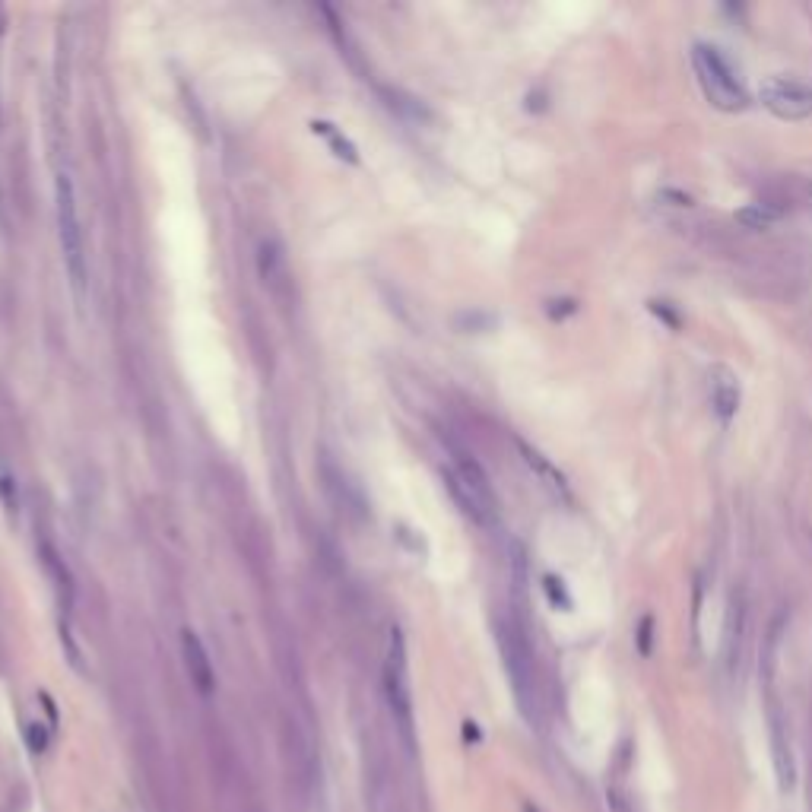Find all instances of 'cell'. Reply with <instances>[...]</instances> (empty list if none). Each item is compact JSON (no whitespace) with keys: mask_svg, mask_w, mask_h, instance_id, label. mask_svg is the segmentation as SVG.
Wrapping results in <instances>:
<instances>
[{"mask_svg":"<svg viewBox=\"0 0 812 812\" xmlns=\"http://www.w3.org/2000/svg\"><path fill=\"white\" fill-rule=\"evenodd\" d=\"M498 648H502V660H505L514 698H518V708L524 711L530 724L540 721L537 667H533V651H530L524 632L514 622H498Z\"/></svg>","mask_w":812,"mask_h":812,"instance_id":"obj_1","label":"cell"},{"mask_svg":"<svg viewBox=\"0 0 812 812\" xmlns=\"http://www.w3.org/2000/svg\"><path fill=\"white\" fill-rule=\"evenodd\" d=\"M448 486L451 495L457 498V505L464 508V514H470L479 527H495L498 498L492 492L486 470L470 454H454V464L448 467Z\"/></svg>","mask_w":812,"mask_h":812,"instance_id":"obj_2","label":"cell"},{"mask_svg":"<svg viewBox=\"0 0 812 812\" xmlns=\"http://www.w3.org/2000/svg\"><path fill=\"white\" fill-rule=\"evenodd\" d=\"M54 200H58V238H61L64 267H67V276H70V289L83 302V292H86V251H83L77 194H73V181L67 175H58V181H54Z\"/></svg>","mask_w":812,"mask_h":812,"instance_id":"obj_3","label":"cell"},{"mask_svg":"<svg viewBox=\"0 0 812 812\" xmlns=\"http://www.w3.org/2000/svg\"><path fill=\"white\" fill-rule=\"evenodd\" d=\"M384 695H387V708H391L403 746L413 752V698H410V676H406V644H403L400 629L387 632Z\"/></svg>","mask_w":812,"mask_h":812,"instance_id":"obj_4","label":"cell"},{"mask_svg":"<svg viewBox=\"0 0 812 812\" xmlns=\"http://www.w3.org/2000/svg\"><path fill=\"white\" fill-rule=\"evenodd\" d=\"M692 64L698 73V83L714 108H721V112H740V108H746V92L736 83L730 64L721 58V51L708 45H695Z\"/></svg>","mask_w":812,"mask_h":812,"instance_id":"obj_5","label":"cell"},{"mask_svg":"<svg viewBox=\"0 0 812 812\" xmlns=\"http://www.w3.org/2000/svg\"><path fill=\"white\" fill-rule=\"evenodd\" d=\"M759 99L771 115H778L781 121H806L812 118V86L797 83V80H784V77H771L762 83Z\"/></svg>","mask_w":812,"mask_h":812,"instance_id":"obj_6","label":"cell"},{"mask_svg":"<svg viewBox=\"0 0 812 812\" xmlns=\"http://www.w3.org/2000/svg\"><path fill=\"white\" fill-rule=\"evenodd\" d=\"M181 654H184V667H188V676H191V686L203 698H210L216 689V673H213L207 648H203V641L191 629L181 632Z\"/></svg>","mask_w":812,"mask_h":812,"instance_id":"obj_7","label":"cell"},{"mask_svg":"<svg viewBox=\"0 0 812 812\" xmlns=\"http://www.w3.org/2000/svg\"><path fill=\"white\" fill-rule=\"evenodd\" d=\"M708 391H711L714 413L724 422H730L736 410H740V378H736L727 365H714L708 375Z\"/></svg>","mask_w":812,"mask_h":812,"instance_id":"obj_8","label":"cell"},{"mask_svg":"<svg viewBox=\"0 0 812 812\" xmlns=\"http://www.w3.org/2000/svg\"><path fill=\"white\" fill-rule=\"evenodd\" d=\"M771 755H774V774H778V787L781 790H793V781H797V765H793V752H790V740L787 730L778 711H771Z\"/></svg>","mask_w":812,"mask_h":812,"instance_id":"obj_9","label":"cell"},{"mask_svg":"<svg viewBox=\"0 0 812 812\" xmlns=\"http://www.w3.org/2000/svg\"><path fill=\"white\" fill-rule=\"evenodd\" d=\"M257 264H261L264 286H267L270 292L280 295V286H289V267H286L283 248L276 245V242H264V245H261V257H257Z\"/></svg>","mask_w":812,"mask_h":812,"instance_id":"obj_10","label":"cell"},{"mask_svg":"<svg viewBox=\"0 0 812 812\" xmlns=\"http://www.w3.org/2000/svg\"><path fill=\"white\" fill-rule=\"evenodd\" d=\"M518 445H521V454H524V460L530 464V470L543 479V486H549L559 498H568V483H565V476H562L556 467H552L540 451H533L530 445H524V441H518Z\"/></svg>","mask_w":812,"mask_h":812,"instance_id":"obj_11","label":"cell"},{"mask_svg":"<svg viewBox=\"0 0 812 812\" xmlns=\"http://www.w3.org/2000/svg\"><path fill=\"white\" fill-rule=\"evenodd\" d=\"M781 219V213L768 207V203H749V207L736 210V223L746 229H771Z\"/></svg>","mask_w":812,"mask_h":812,"instance_id":"obj_12","label":"cell"},{"mask_svg":"<svg viewBox=\"0 0 812 812\" xmlns=\"http://www.w3.org/2000/svg\"><path fill=\"white\" fill-rule=\"evenodd\" d=\"M651 648H654V619H651V616H644L641 625H638V651H641L644 657H648Z\"/></svg>","mask_w":812,"mask_h":812,"instance_id":"obj_13","label":"cell"},{"mask_svg":"<svg viewBox=\"0 0 812 812\" xmlns=\"http://www.w3.org/2000/svg\"><path fill=\"white\" fill-rule=\"evenodd\" d=\"M546 594H549V600H552V603L562 606V609H568V606H571V600H568V594H565V587H562V581H559V578H546Z\"/></svg>","mask_w":812,"mask_h":812,"instance_id":"obj_14","label":"cell"},{"mask_svg":"<svg viewBox=\"0 0 812 812\" xmlns=\"http://www.w3.org/2000/svg\"><path fill=\"white\" fill-rule=\"evenodd\" d=\"M524 812H537V806H530V803H524Z\"/></svg>","mask_w":812,"mask_h":812,"instance_id":"obj_15","label":"cell"}]
</instances>
